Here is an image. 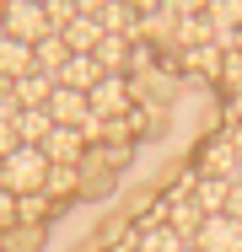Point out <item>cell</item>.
Returning <instances> with one entry per match:
<instances>
[{
	"instance_id": "15",
	"label": "cell",
	"mask_w": 242,
	"mask_h": 252,
	"mask_svg": "<svg viewBox=\"0 0 242 252\" xmlns=\"http://www.w3.org/2000/svg\"><path fill=\"white\" fill-rule=\"evenodd\" d=\"M221 86L237 97L242 92V49H226V59H221Z\"/></svg>"
},
{
	"instance_id": "11",
	"label": "cell",
	"mask_w": 242,
	"mask_h": 252,
	"mask_svg": "<svg viewBox=\"0 0 242 252\" xmlns=\"http://www.w3.org/2000/svg\"><path fill=\"white\" fill-rule=\"evenodd\" d=\"M97 81H102V64H97L92 54H70V64H65L59 86H76V92H92Z\"/></svg>"
},
{
	"instance_id": "21",
	"label": "cell",
	"mask_w": 242,
	"mask_h": 252,
	"mask_svg": "<svg viewBox=\"0 0 242 252\" xmlns=\"http://www.w3.org/2000/svg\"><path fill=\"white\" fill-rule=\"evenodd\" d=\"M226 215H232V220H242V188H232V199H226Z\"/></svg>"
},
{
	"instance_id": "23",
	"label": "cell",
	"mask_w": 242,
	"mask_h": 252,
	"mask_svg": "<svg viewBox=\"0 0 242 252\" xmlns=\"http://www.w3.org/2000/svg\"><path fill=\"white\" fill-rule=\"evenodd\" d=\"M237 49H242V32H237Z\"/></svg>"
},
{
	"instance_id": "16",
	"label": "cell",
	"mask_w": 242,
	"mask_h": 252,
	"mask_svg": "<svg viewBox=\"0 0 242 252\" xmlns=\"http://www.w3.org/2000/svg\"><path fill=\"white\" fill-rule=\"evenodd\" d=\"M16 220H22V199H16V193H5V188H0V231H11V225H16Z\"/></svg>"
},
{
	"instance_id": "19",
	"label": "cell",
	"mask_w": 242,
	"mask_h": 252,
	"mask_svg": "<svg viewBox=\"0 0 242 252\" xmlns=\"http://www.w3.org/2000/svg\"><path fill=\"white\" fill-rule=\"evenodd\" d=\"M119 5H129L135 16H151V11H161V0H119Z\"/></svg>"
},
{
	"instance_id": "1",
	"label": "cell",
	"mask_w": 242,
	"mask_h": 252,
	"mask_svg": "<svg viewBox=\"0 0 242 252\" xmlns=\"http://www.w3.org/2000/svg\"><path fill=\"white\" fill-rule=\"evenodd\" d=\"M0 188L16 199H33L48 188V156L43 145H16L11 156H0Z\"/></svg>"
},
{
	"instance_id": "5",
	"label": "cell",
	"mask_w": 242,
	"mask_h": 252,
	"mask_svg": "<svg viewBox=\"0 0 242 252\" xmlns=\"http://www.w3.org/2000/svg\"><path fill=\"white\" fill-rule=\"evenodd\" d=\"M43 156H48V166H76V161L86 156V134H81V129L54 124V129H48V140H43Z\"/></svg>"
},
{
	"instance_id": "25",
	"label": "cell",
	"mask_w": 242,
	"mask_h": 252,
	"mask_svg": "<svg viewBox=\"0 0 242 252\" xmlns=\"http://www.w3.org/2000/svg\"><path fill=\"white\" fill-rule=\"evenodd\" d=\"M189 252H194V247H189Z\"/></svg>"
},
{
	"instance_id": "4",
	"label": "cell",
	"mask_w": 242,
	"mask_h": 252,
	"mask_svg": "<svg viewBox=\"0 0 242 252\" xmlns=\"http://www.w3.org/2000/svg\"><path fill=\"white\" fill-rule=\"evenodd\" d=\"M194 252H242V220L232 215H204V225H199V236L189 242Z\"/></svg>"
},
{
	"instance_id": "7",
	"label": "cell",
	"mask_w": 242,
	"mask_h": 252,
	"mask_svg": "<svg viewBox=\"0 0 242 252\" xmlns=\"http://www.w3.org/2000/svg\"><path fill=\"white\" fill-rule=\"evenodd\" d=\"M65 64H70V49H65V38H59V32L43 38V43H33V70H38V75L59 81V75H65Z\"/></svg>"
},
{
	"instance_id": "10",
	"label": "cell",
	"mask_w": 242,
	"mask_h": 252,
	"mask_svg": "<svg viewBox=\"0 0 242 252\" xmlns=\"http://www.w3.org/2000/svg\"><path fill=\"white\" fill-rule=\"evenodd\" d=\"M54 86L59 81H48V75H22V81H11V92H16V107L27 113V107H48V97H54Z\"/></svg>"
},
{
	"instance_id": "3",
	"label": "cell",
	"mask_w": 242,
	"mask_h": 252,
	"mask_svg": "<svg viewBox=\"0 0 242 252\" xmlns=\"http://www.w3.org/2000/svg\"><path fill=\"white\" fill-rule=\"evenodd\" d=\"M5 38H22V43H43V38H54L48 11L38 5V0H5Z\"/></svg>"
},
{
	"instance_id": "9",
	"label": "cell",
	"mask_w": 242,
	"mask_h": 252,
	"mask_svg": "<svg viewBox=\"0 0 242 252\" xmlns=\"http://www.w3.org/2000/svg\"><path fill=\"white\" fill-rule=\"evenodd\" d=\"M59 38H65L70 54H97V43H102V22H97V16H76Z\"/></svg>"
},
{
	"instance_id": "8",
	"label": "cell",
	"mask_w": 242,
	"mask_h": 252,
	"mask_svg": "<svg viewBox=\"0 0 242 252\" xmlns=\"http://www.w3.org/2000/svg\"><path fill=\"white\" fill-rule=\"evenodd\" d=\"M232 188L237 183H226V177H210V172H199L194 177V199L204 215H226V199H232Z\"/></svg>"
},
{
	"instance_id": "6",
	"label": "cell",
	"mask_w": 242,
	"mask_h": 252,
	"mask_svg": "<svg viewBox=\"0 0 242 252\" xmlns=\"http://www.w3.org/2000/svg\"><path fill=\"white\" fill-rule=\"evenodd\" d=\"M22 75H33V43L0 32V81H22Z\"/></svg>"
},
{
	"instance_id": "24",
	"label": "cell",
	"mask_w": 242,
	"mask_h": 252,
	"mask_svg": "<svg viewBox=\"0 0 242 252\" xmlns=\"http://www.w3.org/2000/svg\"><path fill=\"white\" fill-rule=\"evenodd\" d=\"M237 188H242V177H237Z\"/></svg>"
},
{
	"instance_id": "14",
	"label": "cell",
	"mask_w": 242,
	"mask_h": 252,
	"mask_svg": "<svg viewBox=\"0 0 242 252\" xmlns=\"http://www.w3.org/2000/svg\"><path fill=\"white\" fill-rule=\"evenodd\" d=\"M135 252H189V242H183V236H178L167 220H156V225L140 236V247H135Z\"/></svg>"
},
{
	"instance_id": "13",
	"label": "cell",
	"mask_w": 242,
	"mask_h": 252,
	"mask_svg": "<svg viewBox=\"0 0 242 252\" xmlns=\"http://www.w3.org/2000/svg\"><path fill=\"white\" fill-rule=\"evenodd\" d=\"M221 59H226V49H215V43H194V49H183V64L199 70V75H210V81H221Z\"/></svg>"
},
{
	"instance_id": "18",
	"label": "cell",
	"mask_w": 242,
	"mask_h": 252,
	"mask_svg": "<svg viewBox=\"0 0 242 252\" xmlns=\"http://www.w3.org/2000/svg\"><path fill=\"white\" fill-rule=\"evenodd\" d=\"M48 188H54V193L76 188V166H48Z\"/></svg>"
},
{
	"instance_id": "2",
	"label": "cell",
	"mask_w": 242,
	"mask_h": 252,
	"mask_svg": "<svg viewBox=\"0 0 242 252\" xmlns=\"http://www.w3.org/2000/svg\"><path fill=\"white\" fill-rule=\"evenodd\" d=\"M86 102H92V118L119 124L129 113V102H135V86H129V75H102L92 92H86Z\"/></svg>"
},
{
	"instance_id": "17",
	"label": "cell",
	"mask_w": 242,
	"mask_h": 252,
	"mask_svg": "<svg viewBox=\"0 0 242 252\" xmlns=\"http://www.w3.org/2000/svg\"><path fill=\"white\" fill-rule=\"evenodd\" d=\"M204 5H210V0H161V11H172V16H183V22H189V16H204Z\"/></svg>"
},
{
	"instance_id": "20",
	"label": "cell",
	"mask_w": 242,
	"mask_h": 252,
	"mask_svg": "<svg viewBox=\"0 0 242 252\" xmlns=\"http://www.w3.org/2000/svg\"><path fill=\"white\" fill-rule=\"evenodd\" d=\"M102 5H108V0H76V11H81V16H102Z\"/></svg>"
},
{
	"instance_id": "12",
	"label": "cell",
	"mask_w": 242,
	"mask_h": 252,
	"mask_svg": "<svg viewBox=\"0 0 242 252\" xmlns=\"http://www.w3.org/2000/svg\"><path fill=\"white\" fill-rule=\"evenodd\" d=\"M48 129H54L48 107H27V113H16V140H22V145H43Z\"/></svg>"
},
{
	"instance_id": "22",
	"label": "cell",
	"mask_w": 242,
	"mask_h": 252,
	"mask_svg": "<svg viewBox=\"0 0 242 252\" xmlns=\"http://www.w3.org/2000/svg\"><path fill=\"white\" fill-rule=\"evenodd\" d=\"M226 140H232V145H237V151H242V118H237V124H232V129H226Z\"/></svg>"
}]
</instances>
